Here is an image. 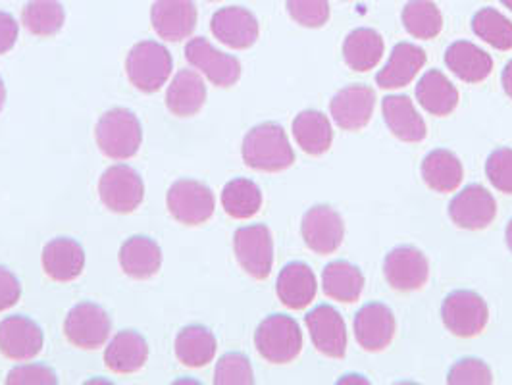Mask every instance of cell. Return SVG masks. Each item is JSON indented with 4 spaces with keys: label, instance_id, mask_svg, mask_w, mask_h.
I'll return each instance as SVG.
<instances>
[{
    "label": "cell",
    "instance_id": "1",
    "mask_svg": "<svg viewBox=\"0 0 512 385\" xmlns=\"http://www.w3.org/2000/svg\"><path fill=\"white\" fill-rule=\"evenodd\" d=\"M241 154L249 168L270 174L283 172L295 162L285 129L274 122H264L251 129L243 139Z\"/></svg>",
    "mask_w": 512,
    "mask_h": 385
},
{
    "label": "cell",
    "instance_id": "2",
    "mask_svg": "<svg viewBox=\"0 0 512 385\" xmlns=\"http://www.w3.org/2000/svg\"><path fill=\"white\" fill-rule=\"evenodd\" d=\"M101 153L112 160H128L143 143V129L137 116L128 108H112L104 112L95 129Z\"/></svg>",
    "mask_w": 512,
    "mask_h": 385
},
{
    "label": "cell",
    "instance_id": "3",
    "mask_svg": "<svg viewBox=\"0 0 512 385\" xmlns=\"http://www.w3.org/2000/svg\"><path fill=\"white\" fill-rule=\"evenodd\" d=\"M258 355L272 364H287L301 355L303 334L299 324L285 314H272L255 332Z\"/></svg>",
    "mask_w": 512,
    "mask_h": 385
},
{
    "label": "cell",
    "instance_id": "4",
    "mask_svg": "<svg viewBox=\"0 0 512 385\" xmlns=\"http://www.w3.org/2000/svg\"><path fill=\"white\" fill-rule=\"evenodd\" d=\"M174 70L170 51L156 41H141L131 47L126 58V74L133 87L143 93H156Z\"/></svg>",
    "mask_w": 512,
    "mask_h": 385
},
{
    "label": "cell",
    "instance_id": "5",
    "mask_svg": "<svg viewBox=\"0 0 512 385\" xmlns=\"http://www.w3.org/2000/svg\"><path fill=\"white\" fill-rule=\"evenodd\" d=\"M233 251L239 266L255 280H266L274 266V241L268 226L239 228L233 235Z\"/></svg>",
    "mask_w": 512,
    "mask_h": 385
},
{
    "label": "cell",
    "instance_id": "6",
    "mask_svg": "<svg viewBox=\"0 0 512 385\" xmlns=\"http://www.w3.org/2000/svg\"><path fill=\"white\" fill-rule=\"evenodd\" d=\"M445 328L457 337H476L486 330L489 310L486 301L476 291H453L441 307Z\"/></svg>",
    "mask_w": 512,
    "mask_h": 385
},
{
    "label": "cell",
    "instance_id": "7",
    "mask_svg": "<svg viewBox=\"0 0 512 385\" xmlns=\"http://www.w3.org/2000/svg\"><path fill=\"white\" fill-rule=\"evenodd\" d=\"M168 210L183 226H201L214 214L216 199L210 187L197 180H178L166 197Z\"/></svg>",
    "mask_w": 512,
    "mask_h": 385
},
{
    "label": "cell",
    "instance_id": "8",
    "mask_svg": "<svg viewBox=\"0 0 512 385\" xmlns=\"http://www.w3.org/2000/svg\"><path fill=\"white\" fill-rule=\"evenodd\" d=\"M99 195L108 210L116 214H131L145 199V183L128 164H116L101 176Z\"/></svg>",
    "mask_w": 512,
    "mask_h": 385
},
{
    "label": "cell",
    "instance_id": "9",
    "mask_svg": "<svg viewBox=\"0 0 512 385\" xmlns=\"http://www.w3.org/2000/svg\"><path fill=\"white\" fill-rule=\"evenodd\" d=\"M110 330V316L95 303H79L68 312L64 322V334L68 341L85 351L103 347Z\"/></svg>",
    "mask_w": 512,
    "mask_h": 385
},
{
    "label": "cell",
    "instance_id": "10",
    "mask_svg": "<svg viewBox=\"0 0 512 385\" xmlns=\"http://www.w3.org/2000/svg\"><path fill=\"white\" fill-rule=\"evenodd\" d=\"M185 58L216 87H231L241 77V62L231 54L214 49L205 37H195L185 45Z\"/></svg>",
    "mask_w": 512,
    "mask_h": 385
},
{
    "label": "cell",
    "instance_id": "11",
    "mask_svg": "<svg viewBox=\"0 0 512 385\" xmlns=\"http://www.w3.org/2000/svg\"><path fill=\"white\" fill-rule=\"evenodd\" d=\"M301 233L310 251L316 255H332L343 243L345 224L332 206H312L303 216Z\"/></svg>",
    "mask_w": 512,
    "mask_h": 385
},
{
    "label": "cell",
    "instance_id": "12",
    "mask_svg": "<svg viewBox=\"0 0 512 385\" xmlns=\"http://www.w3.org/2000/svg\"><path fill=\"white\" fill-rule=\"evenodd\" d=\"M384 276L395 291H418L430 278V264L426 255L416 247H397L385 257Z\"/></svg>",
    "mask_w": 512,
    "mask_h": 385
},
{
    "label": "cell",
    "instance_id": "13",
    "mask_svg": "<svg viewBox=\"0 0 512 385\" xmlns=\"http://www.w3.org/2000/svg\"><path fill=\"white\" fill-rule=\"evenodd\" d=\"M308 334L314 347L330 357V359H343L347 353V328L343 316L330 307L318 305L312 308L305 316Z\"/></svg>",
    "mask_w": 512,
    "mask_h": 385
},
{
    "label": "cell",
    "instance_id": "14",
    "mask_svg": "<svg viewBox=\"0 0 512 385\" xmlns=\"http://www.w3.org/2000/svg\"><path fill=\"white\" fill-rule=\"evenodd\" d=\"M449 216L462 230H486L497 216V203L482 185H468L449 205Z\"/></svg>",
    "mask_w": 512,
    "mask_h": 385
},
{
    "label": "cell",
    "instance_id": "15",
    "mask_svg": "<svg viewBox=\"0 0 512 385\" xmlns=\"http://www.w3.org/2000/svg\"><path fill=\"white\" fill-rule=\"evenodd\" d=\"M210 29L220 43L235 51L251 49L260 35L255 14L241 6L220 8L210 20Z\"/></svg>",
    "mask_w": 512,
    "mask_h": 385
},
{
    "label": "cell",
    "instance_id": "16",
    "mask_svg": "<svg viewBox=\"0 0 512 385\" xmlns=\"http://www.w3.org/2000/svg\"><path fill=\"white\" fill-rule=\"evenodd\" d=\"M376 93L368 85L343 87L330 103L333 122L345 131H359L372 120Z\"/></svg>",
    "mask_w": 512,
    "mask_h": 385
},
{
    "label": "cell",
    "instance_id": "17",
    "mask_svg": "<svg viewBox=\"0 0 512 385\" xmlns=\"http://www.w3.org/2000/svg\"><path fill=\"white\" fill-rule=\"evenodd\" d=\"M45 343L43 330L26 316H8L0 322V353L6 359H35Z\"/></svg>",
    "mask_w": 512,
    "mask_h": 385
},
{
    "label": "cell",
    "instance_id": "18",
    "mask_svg": "<svg viewBox=\"0 0 512 385\" xmlns=\"http://www.w3.org/2000/svg\"><path fill=\"white\" fill-rule=\"evenodd\" d=\"M151 24L160 39L178 43L197 27V6L193 0H156L151 8Z\"/></svg>",
    "mask_w": 512,
    "mask_h": 385
},
{
    "label": "cell",
    "instance_id": "19",
    "mask_svg": "<svg viewBox=\"0 0 512 385\" xmlns=\"http://www.w3.org/2000/svg\"><path fill=\"white\" fill-rule=\"evenodd\" d=\"M355 337L368 353H380L395 335V316L384 303H368L355 316Z\"/></svg>",
    "mask_w": 512,
    "mask_h": 385
},
{
    "label": "cell",
    "instance_id": "20",
    "mask_svg": "<svg viewBox=\"0 0 512 385\" xmlns=\"http://www.w3.org/2000/svg\"><path fill=\"white\" fill-rule=\"evenodd\" d=\"M43 270L54 282H74L85 268V251L83 247L70 239L58 237L43 249Z\"/></svg>",
    "mask_w": 512,
    "mask_h": 385
},
{
    "label": "cell",
    "instance_id": "21",
    "mask_svg": "<svg viewBox=\"0 0 512 385\" xmlns=\"http://www.w3.org/2000/svg\"><path fill=\"white\" fill-rule=\"evenodd\" d=\"M385 124L389 131L405 141V143H420L426 139L428 128L424 118L418 114L416 106L405 95H389L382 103Z\"/></svg>",
    "mask_w": 512,
    "mask_h": 385
},
{
    "label": "cell",
    "instance_id": "22",
    "mask_svg": "<svg viewBox=\"0 0 512 385\" xmlns=\"http://www.w3.org/2000/svg\"><path fill=\"white\" fill-rule=\"evenodd\" d=\"M428 56L424 49L414 43H397L389 56L384 70L378 72L376 83L382 89H401L407 87L414 77L424 68Z\"/></svg>",
    "mask_w": 512,
    "mask_h": 385
},
{
    "label": "cell",
    "instance_id": "23",
    "mask_svg": "<svg viewBox=\"0 0 512 385\" xmlns=\"http://www.w3.org/2000/svg\"><path fill=\"white\" fill-rule=\"evenodd\" d=\"M276 291L285 307L291 310L307 308L318 291L316 276L305 262H289L278 276Z\"/></svg>",
    "mask_w": 512,
    "mask_h": 385
},
{
    "label": "cell",
    "instance_id": "24",
    "mask_svg": "<svg viewBox=\"0 0 512 385\" xmlns=\"http://www.w3.org/2000/svg\"><path fill=\"white\" fill-rule=\"evenodd\" d=\"M120 266L133 280H151L162 266V251L147 235H133L120 249Z\"/></svg>",
    "mask_w": 512,
    "mask_h": 385
},
{
    "label": "cell",
    "instance_id": "25",
    "mask_svg": "<svg viewBox=\"0 0 512 385\" xmlns=\"http://www.w3.org/2000/svg\"><path fill=\"white\" fill-rule=\"evenodd\" d=\"M149 359L147 339L133 330L116 335L106 347L104 362L114 374H135Z\"/></svg>",
    "mask_w": 512,
    "mask_h": 385
},
{
    "label": "cell",
    "instance_id": "26",
    "mask_svg": "<svg viewBox=\"0 0 512 385\" xmlns=\"http://www.w3.org/2000/svg\"><path fill=\"white\" fill-rule=\"evenodd\" d=\"M205 101V81L193 70L178 72L166 93V106L178 118H191L199 114L205 106Z\"/></svg>",
    "mask_w": 512,
    "mask_h": 385
},
{
    "label": "cell",
    "instance_id": "27",
    "mask_svg": "<svg viewBox=\"0 0 512 385\" xmlns=\"http://www.w3.org/2000/svg\"><path fill=\"white\" fill-rule=\"evenodd\" d=\"M445 64L466 83H482L493 70V58L470 41H455L445 51Z\"/></svg>",
    "mask_w": 512,
    "mask_h": 385
},
{
    "label": "cell",
    "instance_id": "28",
    "mask_svg": "<svg viewBox=\"0 0 512 385\" xmlns=\"http://www.w3.org/2000/svg\"><path fill=\"white\" fill-rule=\"evenodd\" d=\"M385 45L382 35L370 27H359L343 41V60L353 72L374 70L382 56Z\"/></svg>",
    "mask_w": 512,
    "mask_h": 385
},
{
    "label": "cell",
    "instance_id": "29",
    "mask_svg": "<svg viewBox=\"0 0 512 385\" xmlns=\"http://www.w3.org/2000/svg\"><path fill=\"white\" fill-rule=\"evenodd\" d=\"M416 99L432 116H449L459 104V91L439 70H430L416 85Z\"/></svg>",
    "mask_w": 512,
    "mask_h": 385
},
{
    "label": "cell",
    "instance_id": "30",
    "mask_svg": "<svg viewBox=\"0 0 512 385\" xmlns=\"http://www.w3.org/2000/svg\"><path fill=\"white\" fill-rule=\"evenodd\" d=\"M293 137L305 153L320 156L332 147V124L328 116L318 110H303L293 120Z\"/></svg>",
    "mask_w": 512,
    "mask_h": 385
},
{
    "label": "cell",
    "instance_id": "31",
    "mask_svg": "<svg viewBox=\"0 0 512 385\" xmlns=\"http://www.w3.org/2000/svg\"><path fill=\"white\" fill-rule=\"evenodd\" d=\"M324 293L339 303L359 301L364 289V276L359 268L345 260L330 262L322 272Z\"/></svg>",
    "mask_w": 512,
    "mask_h": 385
},
{
    "label": "cell",
    "instance_id": "32",
    "mask_svg": "<svg viewBox=\"0 0 512 385\" xmlns=\"http://www.w3.org/2000/svg\"><path fill=\"white\" fill-rule=\"evenodd\" d=\"M422 178L437 193H451L461 185L464 168L457 154L447 149H436L422 162Z\"/></svg>",
    "mask_w": 512,
    "mask_h": 385
},
{
    "label": "cell",
    "instance_id": "33",
    "mask_svg": "<svg viewBox=\"0 0 512 385\" xmlns=\"http://www.w3.org/2000/svg\"><path fill=\"white\" fill-rule=\"evenodd\" d=\"M216 337L205 326H187L176 337V357L189 368H203L214 360Z\"/></svg>",
    "mask_w": 512,
    "mask_h": 385
},
{
    "label": "cell",
    "instance_id": "34",
    "mask_svg": "<svg viewBox=\"0 0 512 385\" xmlns=\"http://www.w3.org/2000/svg\"><path fill=\"white\" fill-rule=\"evenodd\" d=\"M222 206L235 220H247L258 214L262 206V191L255 181L235 178L222 191Z\"/></svg>",
    "mask_w": 512,
    "mask_h": 385
},
{
    "label": "cell",
    "instance_id": "35",
    "mask_svg": "<svg viewBox=\"0 0 512 385\" xmlns=\"http://www.w3.org/2000/svg\"><path fill=\"white\" fill-rule=\"evenodd\" d=\"M64 8L58 0H29L22 10V24L35 37H52L64 27Z\"/></svg>",
    "mask_w": 512,
    "mask_h": 385
},
{
    "label": "cell",
    "instance_id": "36",
    "mask_svg": "<svg viewBox=\"0 0 512 385\" xmlns=\"http://www.w3.org/2000/svg\"><path fill=\"white\" fill-rule=\"evenodd\" d=\"M403 26L416 39H436L443 29V16L434 0H410L403 8Z\"/></svg>",
    "mask_w": 512,
    "mask_h": 385
},
{
    "label": "cell",
    "instance_id": "37",
    "mask_svg": "<svg viewBox=\"0 0 512 385\" xmlns=\"http://www.w3.org/2000/svg\"><path fill=\"white\" fill-rule=\"evenodd\" d=\"M474 33L497 51H511L512 22L495 8H482L472 18Z\"/></svg>",
    "mask_w": 512,
    "mask_h": 385
},
{
    "label": "cell",
    "instance_id": "38",
    "mask_svg": "<svg viewBox=\"0 0 512 385\" xmlns=\"http://www.w3.org/2000/svg\"><path fill=\"white\" fill-rule=\"evenodd\" d=\"M216 385H251L255 384V374L249 359L241 353H228L216 364L214 372Z\"/></svg>",
    "mask_w": 512,
    "mask_h": 385
},
{
    "label": "cell",
    "instance_id": "39",
    "mask_svg": "<svg viewBox=\"0 0 512 385\" xmlns=\"http://www.w3.org/2000/svg\"><path fill=\"white\" fill-rule=\"evenodd\" d=\"M287 12L293 22L299 26L318 29L330 20V2L328 0H287Z\"/></svg>",
    "mask_w": 512,
    "mask_h": 385
},
{
    "label": "cell",
    "instance_id": "40",
    "mask_svg": "<svg viewBox=\"0 0 512 385\" xmlns=\"http://www.w3.org/2000/svg\"><path fill=\"white\" fill-rule=\"evenodd\" d=\"M447 384L489 385L493 384V374L484 360L462 359L449 370Z\"/></svg>",
    "mask_w": 512,
    "mask_h": 385
},
{
    "label": "cell",
    "instance_id": "41",
    "mask_svg": "<svg viewBox=\"0 0 512 385\" xmlns=\"http://www.w3.org/2000/svg\"><path fill=\"white\" fill-rule=\"evenodd\" d=\"M486 174L487 180L497 191L512 195V149L501 147L489 154Z\"/></svg>",
    "mask_w": 512,
    "mask_h": 385
},
{
    "label": "cell",
    "instance_id": "42",
    "mask_svg": "<svg viewBox=\"0 0 512 385\" xmlns=\"http://www.w3.org/2000/svg\"><path fill=\"white\" fill-rule=\"evenodd\" d=\"M6 384L10 385H54L58 384L56 374L45 364H26L8 372Z\"/></svg>",
    "mask_w": 512,
    "mask_h": 385
},
{
    "label": "cell",
    "instance_id": "43",
    "mask_svg": "<svg viewBox=\"0 0 512 385\" xmlns=\"http://www.w3.org/2000/svg\"><path fill=\"white\" fill-rule=\"evenodd\" d=\"M22 297V285L18 282V278L6 270L4 266H0V312L14 307Z\"/></svg>",
    "mask_w": 512,
    "mask_h": 385
},
{
    "label": "cell",
    "instance_id": "44",
    "mask_svg": "<svg viewBox=\"0 0 512 385\" xmlns=\"http://www.w3.org/2000/svg\"><path fill=\"white\" fill-rule=\"evenodd\" d=\"M18 33H20V26L14 20V16L8 12H0V54H6L14 49L18 41Z\"/></svg>",
    "mask_w": 512,
    "mask_h": 385
},
{
    "label": "cell",
    "instance_id": "45",
    "mask_svg": "<svg viewBox=\"0 0 512 385\" xmlns=\"http://www.w3.org/2000/svg\"><path fill=\"white\" fill-rule=\"evenodd\" d=\"M501 85H503V89H505L507 97L512 99V60L511 62H507V66H505V70H503V76H501Z\"/></svg>",
    "mask_w": 512,
    "mask_h": 385
},
{
    "label": "cell",
    "instance_id": "46",
    "mask_svg": "<svg viewBox=\"0 0 512 385\" xmlns=\"http://www.w3.org/2000/svg\"><path fill=\"white\" fill-rule=\"evenodd\" d=\"M4 103H6V87H4V81L0 77V110L4 108Z\"/></svg>",
    "mask_w": 512,
    "mask_h": 385
},
{
    "label": "cell",
    "instance_id": "47",
    "mask_svg": "<svg viewBox=\"0 0 512 385\" xmlns=\"http://www.w3.org/2000/svg\"><path fill=\"white\" fill-rule=\"evenodd\" d=\"M505 239H507V245H509V249H511L512 253V218L509 220V224H507V231H505Z\"/></svg>",
    "mask_w": 512,
    "mask_h": 385
},
{
    "label": "cell",
    "instance_id": "48",
    "mask_svg": "<svg viewBox=\"0 0 512 385\" xmlns=\"http://www.w3.org/2000/svg\"><path fill=\"white\" fill-rule=\"evenodd\" d=\"M501 4H503L505 8H509V10H512V0H501Z\"/></svg>",
    "mask_w": 512,
    "mask_h": 385
}]
</instances>
